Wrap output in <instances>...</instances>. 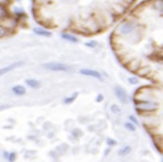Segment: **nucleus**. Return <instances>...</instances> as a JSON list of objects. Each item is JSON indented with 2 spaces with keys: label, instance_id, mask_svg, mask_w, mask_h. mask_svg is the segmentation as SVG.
Segmentation results:
<instances>
[{
  "label": "nucleus",
  "instance_id": "obj_16",
  "mask_svg": "<svg viewBox=\"0 0 163 162\" xmlns=\"http://www.w3.org/2000/svg\"><path fill=\"white\" fill-rule=\"evenodd\" d=\"M5 34H6V29H5L4 27H2V25H0V38H2V37H4Z\"/></svg>",
  "mask_w": 163,
  "mask_h": 162
},
{
  "label": "nucleus",
  "instance_id": "obj_15",
  "mask_svg": "<svg viewBox=\"0 0 163 162\" xmlns=\"http://www.w3.org/2000/svg\"><path fill=\"white\" fill-rule=\"evenodd\" d=\"M111 110H112V112H113V113H120L119 107H118V106H116V104H113V106L111 107Z\"/></svg>",
  "mask_w": 163,
  "mask_h": 162
},
{
  "label": "nucleus",
  "instance_id": "obj_8",
  "mask_svg": "<svg viewBox=\"0 0 163 162\" xmlns=\"http://www.w3.org/2000/svg\"><path fill=\"white\" fill-rule=\"evenodd\" d=\"M13 92L16 96H23V94H25V88L23 85H14L13 87Z\"/></svg>",
  "mask_w": 163,
  "mask_h": 162
},
{
  "label": "nucleus",
  "instance_id": "obj_2",
  "mask_svg": "<svg viewBox=\"0 0 163 162\" xmlns=\"http://www.w3.org/2000/svg\"><path fill=\"white\" fill-rule=\"evenodd\" d=\"M44 68L48 70H53V72H68L70 68L63 63H58V62H50V63H45Z\"/></svg>",
  "mask_w": 163,
  "mask_h": 162
},
{
  "label": "nucleus",
  "instance_id": "obj_4",
  "mask_svg": "<svg viewBox=\"0 0 163 162\" xmlns=\"http://www.w3.org/2000/svg\"><path fill=\"white\" fill-rule=\"evenodd\" d=\"M134 29V25H133V23H131V22H124V23H122L120 24V27H119V33L120 34H123V35H127V34H129L132 30Z\"/></svg>",
  "mask_w": 163,
  "mask_h": 162
},
{
  "label": "nucleus",
  "instance_id": "obj_10",
  "mask_svg": "<svg viewBox=\"0 0 163 162\" xmlns=\"http://www.w3.org/2000/svg\"><path fill=\"white\" fill-rule=\"evenodd\" d=\"M26 84L31 88H35V89L40 87V83L38 81H35V79H26Z\"/></svg>",
  "mask_w": 163,
  "mask_h": 162
},
{
  "label": "nucleus",
  "instance_id": "obj_7",
  "mask_svg": "<svg viewBox=\"0 0 163 162\" xmlns=\"http://www.w3.org/2000/svg\"><path fill=\"white\" fill-rule=\"evenodd\" d=\"M62 38L70 42V43H78V38L74 37V35H71V34H68V33H63L62 34Z\"/></svg>",
  "mask_w": 163,
  "mask_h": 162
},
{
  "label": "nucleus",
  "instance_id": "obj_14",
  "mask_svg": "<svg viewBox=\"0 0 163 162\" xmlns=\"http://www.w3.org/2000/svg\"><path fill=\"white\" fill-rule=\"evenodd\" d=\"M15 158H16V153H15V152H11V153L8 155V158H6V160H8L9 162H14Z\"/></svg>",
  "mask_w": 163,
  "mask_h": 162
},
{
  "label": "nucleus",
  "instance_id": "obj_24",
  "mask_svg": "<svg viewBox=\"0 0 163 162\" xmlns=\"http://www.w3.org/2000/svg\"><path fill=\"white\" fill-rule=\"evenodd\" d=\"M39 2H45V0H39Z\"/></svg>",
  "mask_w": 163,
  "mask_h": 162
},
{
  "label": "nucleus",
  "instance_id": "obj_18",
  "mask_svg": "<svg viewBox=\"0 0 163 162\" xmlns=\"http://www.w3.org/2000/svg\"><path fill=\"white\" fill-rule=\"evenodd\" d=\"M129 119H131V122H132L134 126H137V124H138V121H137V118H136L134 116H129Z\"/></svg>",
  "mask_w": 163,
  "mask_h": 162
},
{
  "label": "nucleus",
  "instance_id": "obj_12",
  "mask_svg": "<svg viewBox=\"0 0 163 162\" xmlns=\"http://www.w3.org/2000/svg\"><path fill=\"white\" fill-rule=\"evenodd\" d=\"M77 97H78V93L75 92V93H73V94H71L70 97H68V98H65V99H64V103H65V104H69V103H73V102L75 101V98H77Z\"/></svg>",
  "mask_w": 163,
  "mask_h": 162
},
{
  "label": "nucleus",
  "instance_id": "obj_17",
  "mask_svg": "<svg viewBox=\"0 0 163 162\" xmlns=\"http://www.w3.org/2000/svg\"><path fill=\"white\" fill-rule=\"evenodd\" d=\"M107 143H108V145H109V146H116V145H117V141H114V139H111V138H108V139H107Z\"/></svg>",
  "mask_w": 163,
  "mask_h": 162
},
{
  "label": "nucleus",
  "instance_id": "obj_20",
  "mask_svg": "<svg viewBox=\"0 0 163 162\" xmlns=\"http://www.w3.org/2000/svg\"><path fill=\"white\" fill-rule=\"evenodd\" d=\"M129 83H131V84H137V83H138V79L134 78V77H132V78H129Z\"/></svg>",
  "mask_w": 163,
  "mask_h": 162
},
{
  "label": "nucleus",
  "instance_id": "obj_1",
  "mask_svg": "<svg viewBox=\"0 0 163 162\" xmlns=\"http://www.w3.org/2000/svg\"><path fill=\"white\" fill-rule=\"evenodd\" d=\"M136 107L138 112H153L157 110V103L151 102V101H137Z\"/></svg>",
  "mask_w": 163,
  "mask_h": 162
},
{
  "label": "nucleus",
  "instance_id": "obj_3",
  "mask_svg": "<svg viewBox=\"0 0 163 162\" xmlns=\"http://www.w3.org/2000/svg\"><path fill=\"white\" fill-rule=\"evenodd\" d=\"M114 93L117 96V98L122 102V103H127L128 102V97H127V92L124 91V89L120 87V85H117L114 88Z\"/></svg>",
  "mask_w": 163,
  "mask_h": 162
},
{
  "label": "nucleus",
  "instance_id": "obj_22",
  "mask_svg": "<svg viewBox=\"0 0 163 162\" xmlns=\"http://www.w3.org/2000/svg\"><path fill=\"white\" fill-rule=\"evenodd\" d=\"M6 108V106H0V111H3V110H5Z\"/></svg>",
  "mask_w": 163,
  "mask_h": 162
},
{
  "label": "nucleus",
  "instance_id": "obj_6",
  "mask_svg": "<svg viewBox=\"0 0 163 162\" xmlns=\"http://www.w3.org/2000/svg\"><path fill=\"white\" fill-rule=\"evenodd\" d=\"M23 63L22 62H18V63H14V64H10V65H8V67H5V68H2L0 69V77H2L3 74H5V73H8V72H10V70H13L14 68H16V67H19V65H22Z\"/></svg>",
  "mask_w": 163,
  "mask_h": 162
},
{
  "label": "nucleus",
  "instance_id": "obj_11",
  "mask_svg": "<svg viewBox=\"0 0 163 162\" xmlns=\"http://www.w3.org/2000/svg\"><path fill=\"white\" fill-rule=\"evenodd\" d=\"M131 151H132V147L131 146H125V147H123L122 150L118 151V156H125V155H128Z\"/></svg>",
  "mask_w": 163,
  "mask_h": 162
},
{
  "label": "nucleus",
  "instance_id": "obj_19",
  "mask_svg": "<svg viewBox=\"0 0 163 162\" xmlns=\"http://www.w3.org/2000/svg\"><path fill=\"white\" fill-rule=\"evenodd\" d=\"M87 47L94 48V47H97V42H89V43H87Z\"/></svg>",
  "mask_w": 163,
  "mask_h": 162
},
{
  "label": "nucleus",
  "instance_id": "obj_13",
  "mask_svg": "<svg viewBox=\"0 0 163 162\" xmlns=\"http://www.w3.org/2000/svg\"><path fill=\"white\" fill-rule=\"evenodd\" d=\"M125 128L129 130V131H132V132H134V131H136V126H134L133 123H131V122H127V123H125Z\"/></svg>",
  "mask_w": 163,
  "mask_h": 162
},
{
  "label": "nucleus",
  "instance_id": "obj_21",
  "mask_svg": "<svg viewBox=\"0 0 163 162\" xmlns=\"http://www.w3.org/2000/svg\"><path fill=\"white\" fill-rule=\"evenodd\" d=\"M103 101V96L102 94H98L97 96V102H102Z\"/></svg>",
  "mask_w": 163,
  "mask_h": 162
},
{
  "label": "nucleus",
  "instance_id": "obj_23",
  "mask_svg": "<svg viewBox=\"0 0 163 162\" xmlns=\"http://www.w3.org/2000/svg\"><path fill=\"white\" fill-rule=\"evenodd\" d=\"M8 155H9V153H8V152H4V153H3V156H4V157H5V158H8Z\"/></svg>",
  "mask_w": 163,
  "mask_h": 162
},
{
  "label": "nucleus",
  "instance_id": "obj_9",
  "mask_svg": "<svg viewBox=\"0 0 163 162\" xmlns=\"http://www.w3.org/2000/svg\"><path fill=\"white\" fill-rule=\"evenodd\" d=\"M34 33L38 34V35H43V37H51V33H50L49 30L40 29V28H35V29H34Z\"/></svg>",
  "mask_w": 163,
  "mask_h": 162
},
{
  "label": "nucleus",
  "instance_id": "obj_25",
  "mask_svg": "<svg viewBox=\"0 0 163 162\" xmlns=\"http://www.w3.org/2000/svg\"><path fill=\"white\" fill-rule=\"evenodd\" d=\"M16 2H20V0H16Z\"/></svg>",
  "mask_w": 163,
  "mask_h": 162
},
{
  "label": "nucleus",
  "instance_id": "obj_5",
  "mask_svg": "<svg viewBox=\"0 0 163 162\" xmlns=\"http://www.w3.org/2000/svg\"><path fill=\"white\" fill-rule=\"evenodd\" d=\"M79 73L83 74V76H89V77L97 78L98 81H102V79H103L102 74L99 73V72H97V70H92V69H80V70H79Z\"/></svg>",
  "mask_w": 163,
  "mask_h": 162
}]
</instances>
